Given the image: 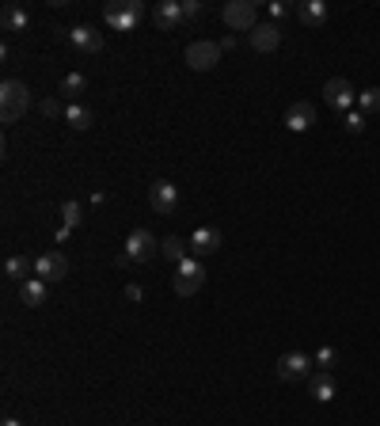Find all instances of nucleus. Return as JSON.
Returning a JSON list of instances; mask_svg holds the SVG:
<instances>
[{
	"instance_id": "f257e3e1",
	"label": "nucleus",
	"mask_w": 380,
	"mask_h": 426,
	"mask_svg": "<svg viewBox=\"0 0 380 426\" xmlns=\"http://www.w3.org/2000/svg\"><path fill=\"white\" fill-rule=\"evenodd\" d=\"M103 19L115 30H122V35H129L145 19V4L141 0H110V4H103Z\"/></svg>"
},
{
	"instance_id": "f03ea898",
	"label": "nucleus",
	"mask_w": 380,
	"mask_h": 426,
	"mask_svg": "<svg viewBox=\"0 0 380 426\" xmlns=\"http://www.w3.org/2000/svg\"><path fill=\"white\" fill-rule=\"evenodd\" d=\"M27 107H30V88L23 80H4V84H0V115H4L8 126L23 118Z\"/></svg>"
},
{
	"instance_id": "7ed1b4c3",
	"label": "nucleus",
	"mask_w": 380,
	"mask_h": 426,
	"mask_svg": "<svg viewBox=\"0 0 380 426\" xmlns=\"http://www.w3.org/2000/svg\"><path fill=\"white\" fill-rule=\"evenodd\" d=\"M171 286H175V293L179 297H194L202 286H205V267H202V259H183L179 267H175V274H171Z\"/></svg>"
},
{
	"instance_id": "20e7f679",
	"label": "nucleus",
	"mask_w": 380,
	"mask_h": 426,
	"mask_svg": "<svg viewBox=\"0 0 380 426\" xmlns=\"http://www.w3.org/2000/svg\"><path fill=\"white\" fill-rule=\"evenodd\" d=\"M221 42H209V38H198V42H190L187 46V65L194 69V73H209V69H217L221 65Z\"/></svg>"
},
{
	"instance_id": "39448f33",
	"label": "nucleus",
	"mask_w": 380,
	"mask_h": 426,
	"mask_svg": "<svg viewBox=\"0 0 380 426\" xmlns=\"http://www.w3.org/2000/svg\"><path fill=\"white\" fill-rule=\"evenodd\" d=\"M221 16L232 30H255L259 27V4H255V0H229V4L221 8Z\"/></svg>"
},
{
	"instance_id": "423d86ee",
	"label": "nucleus",
	"mask_w": 380,
	"mask_h": 426,
	"mask_svg": "<svg viewBox=\"0 0 380 426\" xmlns=\"http://www.w3.org/2000/svg\"><path fill=\"white\" fill-rule=\"evenodd\" d=\"M122 251H126L133 263H145V259H152L160 251V240L152 236L149 229H133L129 236H126V248H122Z\"/></svg>"
},
{
	"instance_id": "0eeeda50",
	"label": "nucleus",
	"mask_w": 380,
	"mask_h": 426,
	"mask_svg": "<svg viewBox=\"0 0 380 426\" xmlns=\"http://www.w3.org/2000/svg\"><path fill=\"white\" fill-rule=\"evenodd\" d=\"M323 96H327V107L342 110V115H350V107L357 103V91H354V84H350V80H342V76L327 80Z\"/></svg>"
},
{
	"instance_id": "6e6552de",
	"label": "nucleus",
	"mask_w": 380,
	"mask_h": 426,
	"mask_svg": "<svg viewBox=\"0 0 380 426\" xmlns=\"http://www.w3.org/2000/svg\"><path fill=\"white\" fill-rule=\"evenodd\" d=\"M278 377L282 381H308V377H312V358L301 354V350L282 354V358H278Z\"/></svg>"
},
{
	"instance_id": "1a4fd4ad",
	"label": "nucleus",
	"mask_w": 380,
	"mask_h": 426,
	"mask_svg": "<svg viewBox=\"0 0 380 426\" xmlns=\"http://www.w3.org/2000/svg\"><path fill=\"white\" fill-rule=\"evenodd\" d=\"M35 278H42V282L69 278V259L61 255V251H46V255H38L35 259Z\"/></svg>"
},
{
	"instance_id": "9d476101",
	"label": "nucleus",
	"mask_w": 380,
	"mask_h": 426,
	"mask_svg": "<svg viewBox=\"0 0 380 426\" xmlns=\"http://www.w3.org/2000/svg\"><path fill=\"white\" fill-rule=\"evenodd\" d=\"M175 202H179L175 183L156 179V183L149 187V206H152V213H175Z\"/></svg>"
},
{
	"instance_id": "9b49d317",
	"label": "nucleus",
	"mask_w": 380,
	"mask_h": 426,
	"mask_svg": "<svg viewBox=\"0 0 380 426\" xmlns=\"http://www.w3.org/2000/svg\"><path fill=\"white\" fill-rule=\"evenodd\" d=\"M152 23L160 30H175L179 23H187V19H183V0H160V4L152 8Z\"/></svg>"
},
{
	"instance_id": "f8f14e48",
	"label": "nucleus",
	"mask_w": 380,
	"mask_h": 426,
	"mask_svg": "<svg viewBox=\"0 0 380 426\" xmlns=\"http://www.w3.org/2000/svg\"><path fill=\"white\" fill-rule=\"evenodd\" d=\"M312 122H316V107L308 103V99H296V103L285 110V129H293V134L312 129Z\"/></svg>"
},
{
	"instance_id": "ddd939ff",
	"label": "nucleus",
	"mask_w": 380,
	"mask_h": 426,
	"mask_svg": "<svg viewBox=\"0 0 380 426\" xmlns=\"http://www.w3.org/2000/svg\"><path fill=\"white\" fill-rule=\"evenodd\" d=\"M65 38L73 42L76 50H84V54H99L103 50V35L96 27H88V23H80V27H69L65 30Z\"/></svg>"
},
{
	"instance_id": "4468645a",
	"label": "nucleus",
	"mask_w": 380,
	"mask_h": 426,
	"mask_svg": "<svg viewBox=\"0 0 380 426\" xmlns=\"http://www.w3.org/2000/svg\"><path fill=\"white\" fill-rule=\"evenodd\" d=\"M187 243H190V255H194V259L213 255V251L221 248V232H217V229H194Z\"/></svg>"
},
{
	"instance_id": "2eb2a0df",
	"label": "nucleus",
	"mask_w": 380,
	"mask_h": 426,
	"mask_svg": "<svg viewBox=\"0 0 380 426\" xmlns=\"http://www.w3.org/2000/svg\"><path fill=\"white\" fill-rule=\"evenodd\" d=\"M282 42V27L278 23H259L251 30V46L259 50V54H270V50H278Z\"/></svg>"
},
{
	"instance_id": "dca6fc26",
	"label": "nucleus",
	"mask_w": 380,
	"mask_h": 426,
	"mask_svg": "<svg viewBox=\"0 0 380 426\" xmlns=\"http://www.w3.org/2000/svg\"><path fill=\"white\" fill-rule=\"evenodd\" d=\"M50 282H42V278H27V282H19V301L27 304V309H38V304H46V289Z\"/></svg>"
},
{
	"instance_id": "f3484780",
	"label": "nucleus",
	"mask_w": 380,
	"mask_h": 426,
	"mask_svg": "<svg viewBox=\"0 0 380 426\" xmlns=\"http://www.w3.org/2000/svg\"><path fill=\"white\" fill-rule=\"evenodd\" d=\"M293 16L301 19L304 27H320V23H327V4L323 0H304V4H296Z\"/></svg>"
},
{
	"instance_id": "a211bd4d",
	"label": "nucleus",
	"mask_w": 380,
	"mask_h": 426,
	"mask_svg": "<svg viewBox=\"0 0 380 426\" xmlns=\"http://www.w3.org/2000/svg\"><path fill=\"white\" fill-rule=\"evenodd\" d=\"M0 23H4V30H12V35H19V30H27L30 16H27V8H23V4H8L4 12H0Z\"/></svg>"
},
{
	"instance_id": "6ab92c4d",
	"label": "nucleus",
	"mask_w": 380,
	"mask_h": 426,
	"mask_svg": "<svg viewBox=\"0 0 380 426\" xmlns=\"http://www.w3.org/2000/svg\"><path fill=\"white\" fill-rule=\"evenodd\" d=\"M308 388H312V400H320V403H331L335 400L331 373H312V377H308Z\"/></svg>"
},
{
	"instance_id": "aec40b11",
	"label": "nucleus",
	"mask_w": 380,
	"mask_h": 426,
	"mask_svg": "<svg viewBox=\"0 0 380 426\" xmlns=\"http://www.w3.org/2000/svg\"><path fill=\"white\" fill-rule=\"evenodd\" d=\"M27 274H35V259H27V255H8L4 259V278L27 282Z\"/></svg>"
},
{
	"instance_id": "412c9836",
	"label": "nucleus",
	"mask_w": 380,
	"mask_h": 426,
	"mask_svg": "<svg viewBox=\"0 0 380 426\" xmlns=\"http://www.w3.org/2000/svg\"><path fill=\"white\" fill-rule=\"evenodd\" d=\"M160 251H163V255H168L171 263H175V267H179L183 259H190V243H187V240H179V236L160 240Z\"/></svg>"
},
{
	"instance_id": "4be33fe9",
	"label": "nucleus",
	"mask_w": 380,
	"mask_h": 426,
	"mask_svg": "<svg viewBox=\"0 0 380 426\" xmlns=\"http://www.w3.org/2000/svg\"><path fill=\"white\" fill-rule=\"evenodd\" d=\"M84 88H88V80H84V73H69L65 80H61V88H57V91H61V96L69 99V103H76V99L84 96Z\"/></svg>"
},
{
	"instance_id": "5701e85b",
	"label": "nucleus",
	"mask_w": 380,
	"mask_h": 426,
	"mask_svg": "<svg viewBox=\"0 0 380 426\" xmlns=\"http://www.w3.org/2000/svg\"><path fill=\"white\" fill-rule=\"evenodd\" d=\"M65 122H69L73 129H88V126H91V110L80 107V103H69V107H65Z\"/></svg>"
},
{
	"instance_id": "b1692460",
	"label": "nucleus",
	"mask_w": 380,
	"mask_h": 426,
	"mask_svg": "<svg viewBox=\"0 0 380 426\" xmlns=\"http://www.w3.org/2000/svg\"><path fill=\"white\" fill-rule=\"evenodd\" d=\"M357 103H362L365 115H376V110H380V88H365V91H357Z\"/></svg>"
},
{
	"instance_id": "393cba45",
	"label": "nucleus",
	"mask_w": 380,
	"mask_h": 426,
	"mask_svg": "<svg viewBox=\"0 0 380 426\" xmlns=\"http://www.w3.org/2000/svg\"><path fill=\"white\" fill-rule=\"evenodd\" d=\"M61 221H65L69 229H76L80 221H84V213H80V202H65V206H61Z\"/></svg>"
},
{
	"instance_id": "a878e982",
	"label": "nucleus",
	"mask_w": 380,
	"mask_h": 426,
	"mask_svg": "<svg viewBox=\"0 0 380 426\" xmlns=\"http://www.w3.org/2000/svg\"><path fill=\"white\" fill-rule=\"evenodd\" d=\"M335 362H338V350L335 347H320V350H316V365H323V373L331 369Z\"/></svg>"
},
{
	"instance_id": "bb28decb",
	"label": "nucleus",
	"mask_w": 380,
	"mask_h": 426,
	"mask_svg": "<svg viewBox=\"0 0 380 426\" xmlns=\"http://www.w3.org/2000/svg\"><path fill=\"white\" fill-rule=\"evenodd\" d=\"M342 126H346V134H362V129H365V115H357V110H350V115L342 118Z\"/></svg>"
},
{
	"instance_id": "cd10ccee",
	"label": "nucleus",
	"mask_w": 380,
	"mask_h": 426,
	"mask_svg": "<svg viewBox=\"0 0 380 426\" xmlns=\"http://www.w3.org/2000/svg\"><path fill=\"white\" fill-rule=\"evenodd\" d=\"M38 110H42L46 118H57V115H65V107H61V99H54V96H50V99H42V103H38Z\"/></svg>"
},
{
	"instance_id": "c85d7f7f",
	"label": "nucleus",
	"mask_w": 380,
	"mask_h": 426,
	"mask_svg": "<svg viewBox=\"0 0 380 426\" xmlns=\"http://www.w3.org/2000/svg\"><path fill=\"white\" fill-rule=\"evenodd\" d=\"M198 16H202V0H183V19H187V23H194Z\"/></svg>"
},
{
	"instance_id": "c756f323",
	"label": "nucleus",
	"mask_w": 380,
	"mask_h": 426,
	"mask_svg": "<svg viewBox=\"0 0 380 426\" xmlns=\"http://www.w3.org/2000/svg\"><path fill=\"white\" fill-rule=\"evenodd\" d=\"M266 12H270L274 19H285L289 12H296V8H289V4H285V0H270V4H266Z\"/></svg>"
},
{
	"instance_id": "7c9ffc66",
	"label": "nucleus",
	"mask_w": 380,
	"mask_h": 426,
	"mask_svg": "<svg viewBox=\"0 0 380 426\" xmlns=\"http://www.w3.org/2000/svg\"><path fill=\"white\" fill-rule=\"evenodd\" d=\"M115 267H122V270H126V267H133V259L126 255V251H118V255H115Z\"/></svg>"
},
{
	"instance_id": "2f4dec72",
	"label": "nucleus",
	"mask_w": 380,
	"mask_h": 426,
	"mask_svg": "<svg viewBox=\"0 0 380 426\" xmlns=\"http://www.w3.org/2000/svg\"><path fill=\"white\" fill-rule=\"evenodd\" d=\"M221 50H236V35H224L221 38Z\"/></svg>"
},
{
	"instance_id": "473e14b6",
	"label": "nucleus",
	"mask_w": 380,
	"mask_h": 426,
	"mask_svg": "<svg viewBox=\"0 0 380 426\" xmlns=\"http://www.w3.org/2000/svg\"><path fill=\"white\" fill-rule=\"evenodd\" d=\"M126 297L129 301H141V286H126Z\"/></svg>"
},
{
	"instance_id": "72a5a7b5",
	"label": "nucleus",
	"mask_w": 380,
	"mask_h": 426,
	"mask_svg": "<svg viewBox=\"0 0 380 426\" xmlns=\"http://www.w3.org/2000/svg\"><path fill=\"white\" fill-rule=\"evenodd\" d=\"M0 426H23V422H19V419H12V415H8V419L0 422Z\"/></svg>"
}]
</instances>
